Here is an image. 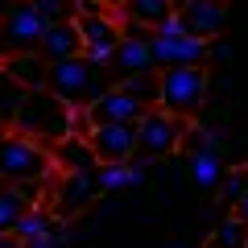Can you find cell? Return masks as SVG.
Returning <instances> with one entry per match:
<instances>
[{
  "instance_id": "1",
  "label": "cell",
  "mask_w": 248,
  "mask_h": 248,
  "mask_svg": "<svg viewBox=\"0 0 248 248\" xmlns=\"http://www.w3.org/2000/svg\"><path fill=\"white\" fill-rule=\"evenodd\" d=\"M116 79L108 66H95L79 54V58H62V62H50L46 71V91L62 99L66 108H91L104 91H112Z\"/></svg>"
},
{
  "instance_id": "2",
  "label": "cell",
  "mask_w": 248,
  "mask_h": 248,
  "mask_svg": "<svg viewBox=\"0 0 248 248\" xmlns=\"http://www.w3.org/2000/svg\"><path fill=\"white\" fill-rule=\"evenodd\" d=\"M71 112L75 108H66L54 91H25V99H21L17 116H13V128L25 137H33V141L42 145H58L71 137Z\"/></svg>"
},
{
  "instance_id": "3",
  "label": "cell",
  "mask_w": 248,
  "mask_h": 248,
  "mask_svg": "<svg viewBox=\"0 0 248 248\" xmlns=\"http://www.w3.org/2000/svg\"><path fill=\"white\" fill-rule=\"evenodd\" d=\"M54 170V153L42 141L9 128L0 145V186H25V182H46Z\"/></svg>"
},
{
  "instance_id": "4",
  "label": "cell",
  "mask_w": 248,
  "mask_h": 248,
  "mask_svg": "<svg viewBox=\"0 0 248 248\" xmlns=\"http://www.w3.org/2000/svg\"><path fill=\"white\" fill-rule=\"evenodd\" d=\"M207 104V66L157 71V108L178 120H195Z\"/></svg>"
},
{
  "instance_id": "5",
  "label": "cell",
  "mask_w": 248,
  "mask_h": 248,
  "mask_svg": "<svg viewBox=\"0 0 248 248\" xmlns=\"http://www.w3.org/2000/svg\"><path fill=\"white\" fill-rule=\"evenodd\" d=\"M182 137H186V120L161 112V108H149V112L137 120V153H133V161L149 166V161L170 157V153L182 145Z\"/></svg>"
},
{
  "instance_id": "6",
  "label": "cell",
  "mask_w": 248,
  "mask_h": 248,
  "mask_svg": "<svg viewBox=\"0 0 248 248\" xmlns=\"http://www.w3.org/2000/svg\"><path fill=\"white\" fill-rule=\"evenodd\" d=\"M46 33V21L33 13L29 0H21L9 17L0 21V62L17 58V54H37V42Z\"/></svg>"
},
{
  "instance_id": "7",
  "label": "cell",
  "mask_w": 248,
  "mask_h": 248,
  "mask_svg": "<svg viewBox=\"0 0 248 248\" xmlns=\"http://www.w3.org/2000/svg\"><path fill=\"white\" fill-rule=\"evenodd\" d=\"M174 17L199 42H215L228 25V0H174Z\"/></svg>"
},
{
  "instance_id": "8",
  "label": "cell",
  "mask_w": 248,
  "mask_h": 248,
  "mask_svg": "<svg viewBox=\"0 0 248 248\" xmlns=\"http://www.w3.org/2000/svg\"><path fill=\"white\" fill-rule=\"evenodd\" d=\"M108 71H112L116 83L137 79V75H149V71H153L149 29H141V25H124V37H120V46H116L112 62H108Z\"/></svg>"
},
{
  "instance_id": "9",
  "label": "cell",
  "mask_w": 248,
  "mask_h": 248,
  "mask_svg": "<svg viewBox=\"0 0 248 248\" xmlns=\"http://www.w3.org/2000/svg\"><path fill=\"white\" fill-rule=\"evenodd\" d=\"M75 25H79V37H83V58L95 62V66H108L116 46H120V37H124L116 17L112 13H95V17H79Z\"/></svg>"
},
{
  "instance_id": "10",
  "label": "cell",
  "mask_w": 248,
  "mask_h": 248,
  "mask_svg": "<svg viewBox=\"0 0 248 248\" xmlns=\"http://www.w3.org/2000/svg\"><path fill=\"white\" fill-rule=\"evenodd\" d=\"M153 71H174V66H207V42L182 33V37H161L149 33Z\"/></svg>"
},
{
  "instance_id": "11",
  "label": "cell",
  "mask_w": 248,
  "mask_h": 248,
  "mask_svg": "<svg viewBox=\"0 0 248 248\" xmlns=\"http://www.w3.org/2000/svg\"><path fill=\"white\" fill-rule=\"evenodd\" d=\"M91 153L99 166H116V161H133L137 153V124H91Z\"/></svg>"
},
{
  "instance_id": "12",
  "label": "cell",
  "mask_w": 248,
  "mask_h": 248,
  "mask_svg": "<svg viewBox=\"0 0 248 248\" xmlns=\"http://www.w3.org/2000/svg\"><path fill=\"white\" fill-rule=\"evenodd\" d=\"M145 112H149V108H145L137 95H128V91L120 87V83H116L112 91H104V95H99L95 104L87 108L91 124H137Z\"/></svg>"
},
{
  "instance_id": "13",
  "label": "cell",
  "mask_w": 248,
  "mask_h": 248,
  "mask_svg": "<svg viewBox=\"0 0 248 248\" xmlns=\"http://www.w3.org/2000/svg\"><path fill=\"white\" fill-rule=\"evenodd\" d=\"M95 195H99V186H95V174H62L58 190H54V215L71 219V215L87 211Z\"/></svg>"
},
{
  "instance_id": "14",
  "label": "cell",
  "mask_w": 248,
  "mask_h": 248,
  "mask_svg": "<svg viewBox=\"0 0 248 248\" xmlns=\"http://www.w3.org/2000/svg\"><path fill=\"white\" fill-rule=\"evenodd\" d=\"M37 54L46 62H62V58H79L83 54V37H79V25H46L42 42H37Z\"/></svg>"
},
{
  "instance_id": "15",
  "label": "cell",
  "mask_w": 248,
  "mask_h": 248,
  "mask_svg": "<svg viewBox=\"0 0 248 248\" xmlns=\"http://www.w3.org/2000/svg\"><path fill=\"white\" fill-rule=\"evenodd\" d=\"M50 153H54V166H58L62 174H95V166H99L87 137H66V141H58Z\"/></svg>"
},
{
  "instance_id": "16",
  "label": "cell",
  "mask_w": 248,
  "mask_h": 248,
  "mask_svg": "<svg viewBox=\"0 0 248 248\" xmlns=\"http://www.w3.org/2000/svg\"><path fill=\"white\" fill-rule=\"evenodd\" d=\"M95 186L99 195H120L145 186V166L141 161H116V166H95Z\"/></svg>"
},
{
  "instance_id": "17",
  "label": "cell",
  "mask_w": 248,
  "mask_h": 248,
  "mask_svg": "<svg viewBox=\"0 0 248 248\" xmlns=\"http://www.w3.org/2000/svg\"><path fill=\"white\" fill-rule=\"evenodd\" d=\"M120 17H124V25H141L153 33L166 17H174V0H124Z\"/></svg>"
},
{
  "instance_id": "18",
  "label": "cell",
  "mask_w": 248,
  "mask_h": 248,
  "mask_svg": "<svg viewBox=\"0 0 248 248\" xmlns=\"http://www.w3.org/2000/svg\"><path fill=\"white\" fill-rule=\"evenodd\" d=\"M0 66H4L25 91H42L46 87V71H50V62H46L42 54H17V58H4Z\"/></svg>"
},
{
  "instance_id": "19",
  "label": "cell",
  "mask_w": 248,
  "mask_h": 248,
  "mask_svg": "<svg viewBox=\"0 0 248 248\" xmlns=\"http://www.w3.org/2000/svg\"><path fill=\"white\" fill-rule=\"evenodd\" d=\"M219 178H223V157L211 149V145L190 149V182H195L199 190H215Z\"/></svg>"
},
{
  "instance_id": "20",
  "label": "cell",
  "mask_w": 248,
  "mask_h": 248,
  "mask_svg": "<svg viewBox=\"0 0 248 248\" xmlns=\"http://www.w3.org/2000/svg\"><path fill=\"white\" fill-rule=\"evenodd\" d=\"M33 13L46 21V25H71L79 21V0H29Z\"/></svg>"
},
{
  "instance_id": "21",
  "label": "cell",
  "mask_w": 248,
  "mask_h": 248,
  "mask_svg": "<svg viewBox=\"0 0 248 248\" xmlns=\"http://www.w3.org/2000/svg\"><path fill=\"white\" fill-rule=\"evenodd\" d=\"M54 223H58V215H54V211H46V207H29V211L17 219L13 236H17L21 244H25V240H33V236H42V232H50Z\"/></svg>"
},
{
  "instance_id": "22",
  "label": "cell",
  "mask_w": 248,
  "mask_h": 248,
  "mask_svg": "<svg viewBox=\"0 0 248 248\" xmlns=\"http://www.w3.org/2000/svg\"><path fill=\"white\" fill-rule=\"evenodd\" d=\"M21 99H25V87L0 66V124H9V128H13V116H17Z\"/></svg>"
},
{
  "instance_id": "23",
  "label": "cell",
  "mask_w": 248,
  "mask_h": 248,
  "mask_svg": "<svg viewBox=\"0 0 248 248\" xmlns=\"http://www.w3.org/2000/svg\"><path fill=\"white\" fill-rule=\"evenodd\" d=\"M244 244H248V223H240L236 215H228V219L207 236V248H244Z\"/></svg>"
},
{
  "instance_id": "24",
  "label": "cell",
  "mask_w": 248,
  "mask_h": 248,
  "mask_svg": "<svg viewBox=\"0 0 248 248\" xmlns=\"http://www.w3.org/2000/svg\"><path fill=\"white\" fill-rule=\"evenodd\" d=\"M29 211V203L17 195V186H0V236L17 228V219Z\"/></svg>"
},
{
  "instance_id": "25",
  "label": "cell",
  "mask_w": 248,
  "mask_h": 248,
  "mask_svg": "<svg viewBox=\"0 0 248 248\" xmlns=\"http://www.w3.org/2000/svg\"><path fill=\"white\" fill-rule=\"evenodd\" d=\"M248 190V166H236V170H223V178H219V199H223V207H236V199Z\"/></svg>"
},
{
  "instance_id": "26",
  "label": "cell",
  "mask_w": 248,
  "mask_h": 248,
  "mask_svg": "<svg viewBox=\"0 0 248 248\" xmlns=\"http://www.w3.org/2000/svg\"><path fill=\"white\" fill-rule=\"evenodd\" d=\"M128 95H137L145 108H157V71H149V75H137V79H124L120 83Z\"/></svg>"
},
{
  "instance_id": "27",
  "label": "cell",
  "mask_w": 248,
  "mask_h": 248,
  "mask_svg": "<svg viewBox=\"0 0 248 248\" xmlns=\"http://www.w3.org/2000/svg\"><path fill=\"white\" fill-rule=\"evenodd\" d=\"M66 223H54L50 232H42V236H33V240H25L21 248H66Z\"/></svg>"
},
{
  "instance_id": "28",
  "label": "cell",
  "mask_w": 248,
  "mask_h": 248,
  "mask_svg": "<svg viewBox=\"0 0 248 248\" xmlns=\"http://www.w3.org/2000/svg\"><path fill=\"white\" fill-rule=\"evenodd\" d=\"M228 58H232L228 42H207V62H228Z\"/></svg>"
},
{
  "instance_id": "29",
  "label": "cell",
  "mask_w": 248,
  "mask_h": 248,
  "mask_svg": "<svg viewBox=\"0 0 248 248\" xmlns=\"http://www.w3.org/2000/svg\"><path fill=\"white\" fill-rule=\"evenodd\" d=\"M153 33H161V37H182L186 29H182V21H178V17H166L157 29H153Z\"/></svg>"
},
{
  "instance_id": "30",
  "label": "cell",
  "mask_w": 248,
  "mask_h": 248,
  "mask_svg": "<svg viewBox=\"0 0 248 248\" xmlns=\"http://www.w3.org/2000/svg\"><path fill=\"white\" fill-rule=\"evenodd\" d=\"M232 215H236L240 223H248V190H244V195L236 199V207H232Z\"/></svg>"
},
{
  "instance_id": "31",
  "label": "cell",
  "mask_w": 248,
  "mask_h": 248,
  "mask_svg": "<svg viewBox=\"0 0 248 248\" xmlns=\"http://www.w3.org/2000/svg\"><path fill=\"white\" fill-rule=\"evenodd\" d=\"M0 248H21V240L13 236V232H4V236H0Z\"/></svg>"
},
{
  "instance_id": "32",
  "label": "cell",
  "mask_w": 248,
  "mask_h": 248,
  "mask_svg": "<svg viewBox=\"0 0 248 248\" xmlns=\"http://www.w3.org/2000/svg\"><path fill=\"white\" fill-rule=\"evenodd\" d=\"M17 4H21V0H0V21L9 17V13H13V9H17Z\"/></svg>"
},
{
  "instance_id": "33",
  "label": "cell",
  "mask_w": 248,
  "mask_h": 248,
  "mask_svg": "<svg viewBox=\"0 0 248 248\" xmlns=\"http://www.w3.org/2000/svg\"><path fill=\"white\" fill-rule=\"evenodd\" d=\"M104 4L108 9H124V0H104Z\"/></svg>"
},
{
  "instance_id": "34",
  "label": "cell",
  "mask_w": 248,
  "mask_h": 248,
  "mask_svg": "<svg viewBox=\"0 0 248 248\" xmlns=\"http://www.w3.org/2000/svg\"><path fill=\"white\" fill-rule=\"evenodd\" d=\"M4 137H9V124H0V145H4Z\"/></svg>"
},
{
  "instance_id": "35",
  "label": "cell",
  "mask_w": 248,
  "mask_h": 248,
  "mask_svg": "<svg viewBox=\"0 0 248 248\" xmlns=\"http://www.w3.org/2000/svg\"><path fill=\"white\" fill-rule=\"evenodd\" d=\"M244 248H248V244H244Z\"/></svg>"
}]
</instances>
